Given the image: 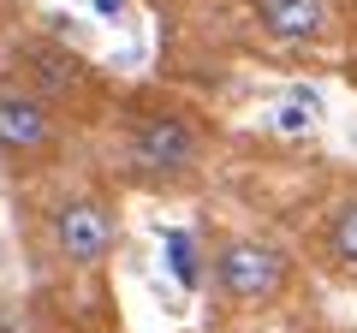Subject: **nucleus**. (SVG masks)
Segmentation results:
<instances>
[{"instance_id": "nucleus-6", "label": "nucleus", "mask_w": 357, "mask_h": 333, "mask_svg": "<svg viewBox=\"0 0 357 333\" xmlns=\"http://www.w3.org/2000/svg\"><path fill=\"white\" fill-rule=\"evenodd\" d=\"M321 244H328V256L340 262V268L357 274V196L351 203H340L328 215V226H321Z\"/></svg>"}, {"instance_id": "nucleus-4", "label": "nucleus", "mask_w": 357, "mask_h": 333, "mask_svg": "<svg viewBox=\"0 0 357 333\" xmlns=\"http://www.w3.org/2000/svg\"><path fill=\"white\" fill-rule=\"evenodd\" d=\"M48 244L66 268H102L119 244V220L102 196H66L48 215Z\"/></svg>"}, {"instance_id": "nucleus-5", "label": "nucleus", "mask_w": 357, "mask_h": 333, "mask_svg": "<svg viewBox=\"0 0 357 333\" xmlns=\"http://www.w3.org/2000/svg\"><path fill=\"white\" fill-rule=\"evenodd\" d=\"M256 24L286 48H316L333 36V0H250Z\"/></svg>"}, {"instance_id": "nucleus-2", "label": "nucleus", "mask_w": 357, "mask_h": 333, "mask_svg": "<svg viewBox=\"0 0 357 333\" xmlns=\"http://www.w3.org/2000/svg\"><path fill=\"white\" fill-rule=\"evenodd\" d=\"M203 161V137L185 114H143L126 131V166L137 185H185Z\"/></svg>"}, {"instance_id": "nucleus-7", "label": "nucleus", "mask_w": 357, "mask_h": 333, "mask_svg": "<svg viewBox=\"0 0 357 333\" xmlns=\"http://www.w3.org/2000/svg\"><path fill=\"white\" fill-rule=\"evenodd\" d=\"M316 119H321L316 90H298L286 107H274V119H268V125H274V131H286V137H304V131H316Z\"/></svg>"}, {"instance_id": "nucleus-1", "label": "nucleus", "mask_w": 357, "mask_h": 333, "mask_svg": "<svg viewBox=\"0 0 357 333\" xmlns=\"http://www.w3.org/2000/svg\"><path fill=\"white\" fill-rule=\"evenodd\" d=\"M208 274H215V292L227 297V304L262 309V304H274V297L292 286V256H286L274 238L244 232V238H227V244L215 250Z\"/></svg>"}, {"instance_id": "nucleus-8", "label": "nucleus", "mask_w": 357, "mask_h": 333, "mask_svg": "<svg viewBox=\"0 0 357 333\" xmlns=\"http://www.w3.org/2000/svg\"><path fill=\"white\" fill-rule=\"evenodd\" d=\"M96 6H102V18H126L131 13V0H96Z\"/></svg>"}, {"instance_id": "nucleus-3", "label": "nucleus", "mask_w": 357, "mask_h": 333, "mask_svg": "<svg viewBox=\"0 0 357 333\" xmlns=\"http://www.w3.org/2000/svg\"><path fill=\"white\" fill-rule=\"evenodd\" d=\"M60 149V114L30 84H0V161L6 166H42Z\"/></svg>"}]
</instances>
